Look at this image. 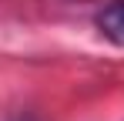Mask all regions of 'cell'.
<instances>
[{"mask_svg": "<svg viewBox=\"0 0 124 121\" xmlns=\"http://www.w3.org/2000/svg\"><path fill=\"white\" fill-rule=\"evenodd\" d=\"M97 30H101L111 44L124 47V0L111 3V7H104L101 14H97Z\"/></svg>", "mask_w": 124, "mask_h": 121, "instance_id": "cell-1", "label": "cell"}]
</instances>
